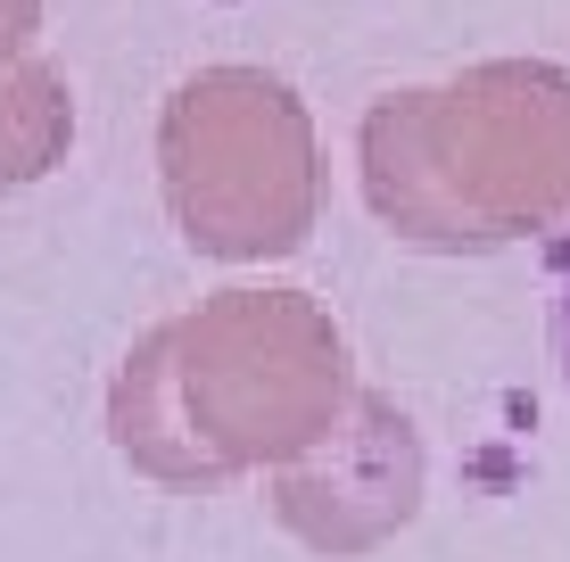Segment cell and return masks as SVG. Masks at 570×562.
Listing matches in <instances>:
<instances>
[{"instance_id": "2", "label": "cell", "mask_w": 570, "mask_h": 562, "mask_svg": "<svg viewBox=\"0 0 570 562\" xmlns=\"http://www.w3.org/2000/svg\"><path fill=\"white\" fill-rule=\"evenodd\" d=\"M546 339H554V364H562V381H570V240H562V257H554V306H546Z\"/></svg>"}, {"instance_id": "3", "label": "cell", "mask_w": 570, "mask_h": 562, "mask_svg": "<svg viewBox=\"0 0 570 562\" xmlns=\"http://www.w3.org/2000/svg\"><path fill=\"white\" fill-rule=\"evenodd\" d=\"M26 33H33V0H0V58L26 42Z\"/></svg>"}, {"instance_id": "1", "label": "cell", "mask_w": 570, "mask_h": 562, "mask_svg": "<svg viewBox=\"0 0 570 562\" xmlns=\"http://www.w3.org/2000/svg\"><path fill=\"white\" fill-rule=\"evenodd\" d=\"M58 141H67V100H58V75L17 67L0 75V183H33Z\"/></svg>"}]
</instances>
